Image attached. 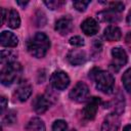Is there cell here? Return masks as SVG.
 Listing matches in <instances>:
<instances>
[{
	"label": "cell",
	"instance_id": "6da1fadb",
	"mask_svg": "<svg viewBox=\"0 0 131 131\" xmlns=\"http://www.w3.org/2000/svg\"><path fill=\"white\" fill-rule=\"evenodd\" d=\"M50 47V40L44 33L38 32L27 41V49L31 55L37 58L44 57Z\"/></svg>",
	"mask_w": 131,
	"mask_h": 131
},
{
	"label": "cell",
	"instance_id": "7a4b0ae2",
	"mask_svg": "<svg viewBox=\"0 0 131 131\" xmlns=\"http://www.w3.org/2000/svg\"><path fill=\"white\" fill-rule=\"evenodd\" d=\"M89 74V77L94 80L95 86L99 91L105 94H111L113 92L115 87V79L112 74L98 69H93Z\"/></svg>",
	"mask_w": 131,
	"mask_h": 131
},
{
	"label": "cell",
	"instance_id": "3957f363",
	"mask_svg": "<svg viewBox=\"0 0 131 131\" xmlns=\"http://www.w3.org/2000/svg\"><path fill=\"white\" fill-rule=\"evenodd\" d=\"M23 68L19 62L12 61L4 64L0 72V80L4 86H10L17 82L21 76Z\"/></svg>",
	"mask_w": 131,
	"mask_h": 131
},
{
	"label": "cell",
	"instance_id": "277c9868",
	"mask_svg": "<svg viewBox=\"0 0 131 131\" xmlns=\"http://www.w3.org/2000/svg\"><path fill=\"white\" fill-rule=\"evenodd\" d=\"M128 57L126 51L121 47H114L112 49V62L111 69L115 72H119L122 67L127 63Z\"/></svg>",
	"mask_w": 131,
	"mask_h": 131
},
{
	"label": "cell",
	"instance_id": "5b68a950",
	"mask_svg": "<svg viewBox=\"0 0 131 131\" xmlns=\"http://www.w3.org/2000/svg\"><path fill=\"white\" fill-rule=\"evenodd\" d=\"M89 95V88L84 82H78L70 91L69 96L73 101L82 102Z\"/></svg>",
	"mask_w": 131,
	"mask_h": 131
},
{
	"label": "cell",
	"instance_id": "8992f818",
	"mask_svg": "<svg viewBox=\"0 0 131 131\" xmlns=\"http://www.w3.org/2000/svg\"><path fill=\"white\" fill-rule=\"evenodd\" d=\"M50 83L56 90H64L70 84V77L63 71H55L50 77Z\"/></svg>",
	"mask_w": 131,
	"mask_h": 131
},
{
	"label": "cell",
	"instance_id": "52a82bcc",
	"mask_svg": "<svg viewBox=\"0 0 131 131\" xmlns=\"http://www.w3.org/2000/svg\"><path fill=\"white\" fill-rule=\"evenodd\" d=\"M101 100L99 97H91L82 111V115L86 120H93L96 116Z\"/></svg>",
	"mask_w": 131,
	"mask_h": 131
},
{
	"label": "cell",
	"instance_id": "ba28073f",
	"mask_svg": "<svg viewBox=\"0 0 131 131\" xmlns=\"http://www.w3.org/2000/svg\"><path fill=\"white\" fill-rule=\"evenodd\" d=\"M120 127V115L117 113L108 114L101 125L100 131H118Z\"/></svg>",
	"mask_w": 131,
	"mask_h": 131
},
{
	"label": "cell",
	"instance_id": "9c48e42d",
	"mask_svg": "<svg viewBox=\"0 0 131 131\" xmlns=\"http://www.w3.org/2000/svg\"><path fill=\"white\" fill-rule=\"evenodd\" d=\"M32 94V86L28 81L19 82L18 86L14 91V97L18 101H26Z\"/></svg>",
	"mask_w": 131,
	"mask_h": 131
},
{
	"label": "cell",
	"instance_id": "30bf717a",
	"mask_svg": "<svg viewBox=\"0 0 131 131\" xmlns=\"http://www.w3.org/2000/svg\"><path fill=\"white\" fill-rule=\"evenodd\" d=\"M86 52L82 49H73L67 55V59L72 66H81L86 61Z\"/></svg>",
	"mask_w": 131,
	"mask_h": 131
},
{
	"label": "cell",
	"instance_id": "8fae6325",
	"mask_svg": "<svg viewBox=\"0 0 131 131\" xmlns=\"http://www.w3.org/2000/svg\"><path fill=\"white\" fill-rule=\"evenodd\" d=\"M55 31L60 35H68L73 29V20L70 16H62L55 23Z\"/></svg>",
	"mask_w": 131,
	"mask_h": 131
},
{
	"label": "cell",
	"instance_id": "7c38bea8",
	"mask_svg": "<svg viewBox=\"0 0 131 131\" xmlns=\"http://www.w3.org/2000/svg\"><path fill=\"white\" fill-rule=\"evenodd\" d=\"M32 105H33L34 111L37 114H43L49 108L50 102L47 99V97H45L44 95L39 94L34 98L33 102H32Z\"/></svg>",
	"mask_w": 131,
	"mask_h": 131
},
{
	"label": "cell",
	"instance_id": "4fadbf2b",
	"mask_svg": "<svg viewBox=\"0 0 131 131\" xmlns=\"http://www.w3.org/2000/svg\"><path fill=\"white\" fill-rule=\"evenodd\" d=\"M81 29L83 31V33L87 36H93L95 35L98 30H99V27H98V24L97 21L92 18V17H88L86 18L82 24H81Z\"/></svg>",
	"mask_w": 131,
	"mask_h": 131
},
{
	"label": "cell",
	"instance_id": "5bb4252c",
	"mask_svg": "<svg viewBox=\"0 0 131 131\" xmlns=\"http://www.w3.org/2000/svg\"><path fill=\"white\" fill-rule=\"evenodd\" d=\"M98 17L101 21H107V23H116L118 20H120L121 18V12L113 9V8H107L106 10H103L101 12H99Z\"/></svg>",
	"mask_w": 131,
	"mask_h": 131
},
{
	"label": "cell",
	"instance_id": "9a60e30c",
	"mask_svg": "<svg viewBox=\"0 0 131 131\" xmlns=\"http://www.w3.org/2000/svg\"><path fill=\"white\" fill-rule=\"evenodd\" d=\"M18 43L17 37L9 32V31H3L0 35V44L3 47H15Z\"/></svg>",
	"mask_w": 131,
	"mask_h": 131
},
{
	"label": "cell",
	"instance_id": "2e32d148",
	"mask_svg": "<svg viewBox=\"0 0 131 131\" xmlns=\"http://www.w3.org/2000/svg\"><path fill=\"white\" fill-rule=\"evenodd\" d=\"M103 36L104 38L110 41V42H114V41H119L122 34H121V30L119 27L111 25L108 27H106L103 31Z\"/></svg>",
	"mask_w": 131,
	"mask_h": 131
},
{
	"label": "cell",
	"instance_id": "e0dca14e",
	"mask_svg": "<svg viewBox=\"0 0 131 131\" xmlns=\"http://www.w3.org/2000/svg\"><path fill=\"white\" fill-rule=\"evenodd\" d=\"M7 26L11 29H17L20 26L19 13L15 9H11L7 14Z\"/></svg>",
	"mask_w": 131,
	"mask_h": 131
},
{
	"label": "cell",
	"instance_id": "ac0fdd59",
	"mask_svg": "<svg viewBox=\"0 0 131 131\" xmlns=\"http://www.w3.org/2000/svg\"><path fill=\"white\" fill-rule=\"evenodd\" d=\"M27 128L30 131H46L45 124L40 118H33L29 121Z\"/></svg>",
	"mask_w": 131,
	"mask_h": 131
},
{
	"label": "cell",
	"instance_id": "d6986e66",
	"mask_svg": "<svg viewBox=\"0 0 131 131\" xmlns=\"http://www.w3.org/2000/svg\"><path fill=\"white\" fill-rule=\"evenodd\" d=\"M15 53L10 51V50H2L1 51V63L4 66V64H7L9 62H12V61H15Z\"/></svg>",
	"mask_w": 131,
	"mask_h": 131
},
{
	"label": "cell",
	"instance_id": "ffe728a7",
	"mask_svg": "<svg viewBox=\"0 0 131 131\" xmlns=\"http://www.w3.org/2000/svg\"><path fill=\"white\" fill-rule=\"evenodd\" d=\"M122 82L124 85V88L131 94V68L126 70L122 77Z\"/></svg>",
	"mask_w": 131,
	"mask_h": 131
},
{
	"label": "cell",
	"instance_id": "44dd1931",
	"mask_svg": "<svg viewBox=\"0 0 131 131\" xmlns=\"http://www.w3.org/2000/svg\"><path fill=\"white\" fill-rule=\"evenodd\" d=\"M52 131H69L68 124L63 120H56L52 125Z\"/></svg>",
	"mask_w": 131,
	"mask_h": 131
},
{
	"label": "cell",
	"instance_id": "7402d4cb",
	"mask_svg": "<svg viewBox=\"0 0 131 131\" xmlns=\"http://www.w3.org/2000/svg\"><path fill=\"white\" fill-rule=\"evenodd\" d=\"M44 4L49 8V9H58L60 8L63 4H64V1L62 0H49V1H44Z\"/></svg>",
	"mask_w": 131,
	"mask_h": 131
},
{
	"label": "cell",
	"instance_id": "603a6c76",
	"mask_svg": "<svg viewBox=\"0 0 131 131\" xmlns=\"http://www.w3.org/2000/svg\"><path fill=\"white\" fill-rule=\"evenodd\" d=\"M90 4V1H83V0H80V1H74L73 2V6L78 10V11H85L87 6Z\"/></svg>",
	"mask_w": 131,
	"mask_h": 131
},
{
	"label": "cell",
	"instance_id": "cb8c5ba5",
	"mask_svg": "<svg viewBox=\"0 0 131 131\" xmlns=\"http://www.w3.org/2000/svg\"><path fill=\"white\" fill-rule=\"evenodd\" d=\"M69 41H70V44L75 47H81L84 45V39L80 36H74Z\"/></svg>",
	"mask_w": 131,
	"mask_h": 131
},
{
	"label": "cell",
	"instance_id": "d4e9b609",
	"mask_svg": "<svg viewBox=\"0 0 131 131\" xmlns=\"http://www.w3.org/2000/svg\"><path fill=\"white\" fill-rule=\"evenodd\" d=\"M15 115L16 114L13 111H9L8 114H7V116L4 118V122L6 124H13L15 122V120H16V116Z\"/></svg>",
	"mask_w": 131,
	"mask_h": 131
},
{
	"label": "cell",
	"instance_id": "484cf974",
	"mask_svg": "<svg viewBox=\"0 0 131 131\" xmlns=\"http://www.w3.org/2000/svg\"><path fill=\"white\" fill-rule=\"evenodd\" d=\"M0 102H1V114H3V112L5 111V108L7 106V99L4 96H1Z\"/></svg>",
	"mask_w": 131,
	"mask_h": 131
},
{
	"label": "cell",
	"instance_id": "4316f807",
	"mask_svg": "<svg viewBox=\"0 0 131 131\" xmlns=\"http://www.w3.org/2000/svg\"><path fill=\"white\" fill-rule=\"evenodd\" d=\"M125 40H126V43H127V45H128V46L131 48V32H128V33H127Z\"/></svg>",
	"mask_w": 131,
	"mask_h": 131
},
{
	"label": "cell",
	"instance_id": "83f0119b",
	"mask_svg": "<svg viewBox=\"0 0 131 131\" xmlns=\"http://www.w3.org/2000/svg\"><path fill=\"white\" fill-rule=\"evenodd\" d=\"M126 20H127V24H128L129 26H131V9L129 10V12H128V14H127Z\"/></svg>",
	"mask_w": 131,
	"mask_h": 131
},
{
	"label": "cell",
	"instance_id": "f1b7e54d",
	"mask_svg": "<svg viewBox=\"0 0 131 131\" xmlns=\"http://www.w3.org/2000/svg\"><path fill=\"white\" fill-rule=\"evenodd\" d=\"M5 17H6V10L4 8H2V24H4Z\"/></svg>",
	"mask_w": 131,
	"mask_h": 131
},
{
	"label": "cell",
	"instance_id": "f546056e",
	"mask_svg": "<svg viewBox=\"0 0 131 131\" xmlns=\"http://www.w3.org/2000/svg\"><path fill=\"white\" fill-rule=\"evenodd\" d=\"M123 131H131V124H129V125H126V126L124 127Z\"/></svg>",
	"mask_w": 131,
	"mask_h": 131
},
{
	"label": "cell",
	"instance_id": "4dcf8cb0",
	"mask_svg": "<svg viewBox=\"0 0 131 131\" xmlns=\"http://www.w3.org/2000/svg\"><path fill=\"white\" fill-rule=\"evenodd\" d=\"M16 3L18 4V5H21V6H26L29 2L28 1H25V2H21V1H16Z\"/></svg>",
	"mask_w": 131,
	"mask_h": 131
},
{
	"label": "cell",
	"instance_id": "1f68e13d",
	"mask_svg": "<svg viewBox=\"0 0 131 131\" xmlns=\"http://www.w3.org/2000/svg\"><path fill=\"white\" fill-rule=\"evenodd\" d=\"M71 131H76V130H75V129H73V130H71Z\"/></svg>",
	"mask_w": 131,
	"mask_h": 131
}]
</instances>
